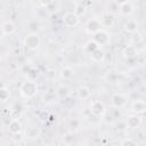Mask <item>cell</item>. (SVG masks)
Returning a JSON list of instances; mask_svg holds the SVG:
<instances>
[{
  "label": "cell",
  "instance_id": "1",
  "mask_svg": "<svg viewBox=\"0 0 146 146\" xmlns=\"http://www.w3.org/2000/svg\"><path fill=\"white\" fill-rule=\"evenodd\" d=\"M38 91H39V87L34 80H26L21 84V88H19L21 95L26 99H30L36 96Z\"/></svg>",
  "mask_w": 146,
  "mask_h": 146
},
{
  "label": "cell",
  "instance_id": "2",
  "mask_svg": "<svg viewBox=\"0 0 146 146\" xmlns=\"http://www.w3.org/2000/svg\"><path fill=\"white\" fill-rule=\"evenodd\" d=\"M23 43L29 50H36L41 43V40L38 33H27L24 38Z\"/></svg>",
  "mask_w": 146,
  "mask_h": 146
},
{
  "label": "cell",
  "instance_id": "3",
  "mask_svg": "<svg viewBox=\"0 0 146 146\" xmlns=\"http://www.w3.org/2000/svg\"><path fill=\"white\" fill-rule=\"evenodd\" d=\"M90 113L96 117H102L106 114V106L102 100H94L89 105Z\"/></svg>",
  "mask_w": 146,
  "mask_h": 146
},
{
  "label": "cell",
  "instance_id": "4",
  "mask_svg": "<svg viewBox=\"0 0 146 146\" xmlns=\"http://www.w3.org/2000/svg\"><path fill=\"white\" fill-rule=\"evenodd\" d=\"M92 40L102 48L103 46H107L108 43H110V41H111V36H110V34H108V32L106 31V30H100L99 32H97L96 34H94L92 35Z\"/></svg>",
  "mask_w": 146,
  "mask_h": 146
},
{
  "label": "cell",
  "instance_id": "5",
  "mask_svg": "<svg viewBox=\"0 0 146 146\" xmlns=\"http://www.w3.org/2000/svg\"><path fill=\"white\" fill-rule=\"evenodd\" d=\"M62 22H63L64 26H66V27H75L79 25L80 18L73 11H68V13H65L63 15Z\"/></svg>",
  "mask_w": 146,
  "mask_h": 146
},
{
  "label": "cell",
  "instance_id": "6",
  "mask_svg": "<svg viewBox=\"0 0 146 146\" xmlns=\"http://www.w3.org/2000/svg\"><path fill=\"white\" fill-rule=\"evenodd\" d=\"M128 97L122 92H115L111 97V104L114 108H122L127 105Z\"/></svg>",
  "mask_w": 146,
  "mask_h": 146
},
{
  "label": "cell",
  "instance_id": "7",
  "mask_svg": "<svg viewBox=\"0 0 146 146\" xmlns=\"http://www.w3.org/2000/svg\"><path fill=\"white\" fill-rule=\"evenodd\" d=\"M100 30H103V26H102V23H100V19L99 18H90L87 23H86V31L87 33L89 34H96L97 32H99Z\"/></svg>",
  "mask_w": 146,
  "mask_h": 146
},
{
  "label": "cell",
  "instance_id": "8",
  "mask_svg": "<svg viewBox=\"0 0 146 146\" xmlns=\"http://www.w3.org/2000/svg\"><path fill=\"white\" fill-rule=\"evenodd\" d=\"M135 13V5L131 2V1H120V11L119 14L122 15V16H131L132 14Z\"/></svg>",
  "mask_w": 146,
  "mask_h": 146
},
{
  "label": "cell",
  "instance_id": "9",
  "mask_svg": "<svg viewBox=\"0 0 146 146\" xmlns=\"http://www.w3.org/2000/svg\"><path fill=\"white\" fill-rule=\"evenodd\" d=\"M138 27H139V24H138L137 19H135V18H128L123 24V30L129 34L137 33L138 32Z\"/></svg>",
  "mask_w": 146,
  "mask_h": 146
},
{
  "label": "cell",
  "instance_id": "10",
  "mask_svg": "<svg viewBox=\"0 0 146 146\" xmlns=\"http://www.w3.org/2000/svg\"><path fill=\"white\" fill-rule=\"evenodd\" d=\"M16 31V24L10 21V19H6L2 22L1 24V33L2 35H10Z\"/></svg>",
  "mask_w": 146,
  "mask_h": 146
},
{
  "label": "cell",
  "instance_id": "11",
  "mask_svg": "<svg viewBox=\"0 0 146 146\" xmlns=\"http://www.w3.org/2000/svg\"><path fill=\"white\" fill-rule=\"evenodd\" d=\"M99 19H100L102 26L104 29H111L115 24V16L112 15V14H110V13H105Z\"/></svg>",
  "mask_w": 146,
  "mask_h": 146
},
{
  "label": "cell",
  "instance_id": "12",
  "mask_svg": "<svg viewBox=\"0 0 146 146\" xmlns=\"http://www.w3.org/2000/svg\"><path fill=\"white\" fill-rule=\"evenodd\" d=\"M131 110L135 114H143L146 112V103L143 99H135L131 103Z\"/></svg>",
  "mask_w": 146,
  "mask_h": 146
},
{
  "label": "cell",
  "instance_id": "13",
  "mask_svg": "<svg viewBox=\"0 0 146 146\" xmlns=\"http://www.w3.org/2000/svg\"><path fill=\"white\" fill-rule=\"evenodd\" d=\"M140 123H141V119L138 114H131L125 120L127 128H129V129H136L140 125Z\"/></svg>",
  "mask_w": 146,
  "mask_h": 146
},
{
  "label": "cell",
  "instance_id": "14",
  "mask_svg": "<svg viewBox=\"0 0 146 146\" xmlns=\"http://www.w3.org/2000/svg\"><path fill=\"white\" fill-rule=\"evenodd\" d=\"M22 123H21V121L19 120H17V119H13L9 123H8V131L11 133V135H14V136H16V135H19L21 133V131H22Z\"/></svg>",
  "mask_w": 146,
  "mask_h": 146
},
{
  "label": "cell",
  "instance_id": "15",
  "mask_svg": "<svg viewBox=\"0 0 146 146\" xmlns=\"http://www.w3.org/2000/svg\"><path fill=\"white\" fill-rule=\"evenodd\" d=\"M122 55L124 58H128V59H132L135 57H137L138 55V50L135 46H132L131 43L130 44H127L123 49H122Z\"/></svg>",
  "mask_w": 146,
  "mask_h": 146
},
{
  "label": "cell",
  "instance_id": "16",
  "mask_svg": "<svg viewBox=\"0 0 146 146\" xmlns=\"http://www.w3.org/2000/svg\"><path fill=\"white\" fill-rule=\"evenodd\" d=\"M76 96L81 100H87L91 96V90L87 86H81V87H79L76 89Z\"/></svg>",
  "mask_w": 146,
  "mask_h": 146
},
{
  "label": "cell",
  "instance_id": "17",
  "mask_svg": "<svg viewBox=\"0 0 146 146\" xmlns=\"http://www.w3.org/2000/svg\"><path fill=\"white\" fill-rule=\"evenodd\" d=\"M90 58L94 63H102L105 59V51L102 48H98L94 52L90 54Z\"/></svg>",
  "mask_w": 146,
  "mask_h": 146
},
{
  "label": "cell",
  "instance_id": "18",
  "mask_svg": "<svg viewBox=\"0 0 146 146\" xmlns=\"http://www.w3.org/2000/svg\"><path fill=\"white\" fill-rule=\"evenodd\" d=\"M87 10H88V7H87L86 3L82 1V2H76V3H75L73 13L80 18V17H83V16L87 14Z\"/></svg>",
  "mask_w": 146,
  "mask_h": 146
},
{
  "label": "cell",
  "instance_id": "19",
  "mask_svg": "<svg viewBox=\"0 0 146 146\" xmlns=\"http://www.w3.org/2000/svg\"><path fill=\"white\" fill-rule=\"evenodd\" d=\"M40 133L41 132H40V129L39 128H36V127H30V128H27L25 130L24 136L27 139H36V138L40 137Z\"/></svg>",
  "mask_w": 146,
  "mask_h": 146
},
{
  "label": "cell",
  "instance_id": "20",
  "mask_svg": "<svg viewBox=\"0 0 146 146\" xmlns=\"http://www.w3.org/2000/svg\"><path fill=\"white\" fill-rule=\"evenodd\" d=\"M59 6H60V3L58 1H48L47 2V6L44 7L43 10L47 11L48 14H54V13H56V11L59 10Z\"/></svg>",
  "mask_w": 146,
  "mask_h": 146
},
{
  "label": "cell",
  "instance_id": "21",
  "mask_svg": "<svg viewBox=\"0 0 146 146\" xmlns=\"http://www.w3.org/2000/svg\"><path fill=\"white\" fill-rule=\"evenodd\" d=\"M59 74H60L62 79H64V80H70V79H72L73 75H74V70H73L71 66H64V67L60 70Z\"/></svg>",
  "mask_w": 146,
  "mask_h": 146
},
{
  "label": "cell",
  "instance_id": "22",
  "mask_svg": "<svg viewBox=\"0 0 146 146\" xmlns=\"http://www.w3.org/2000/svg\"><path fill=\"white\" fill-rule=\"evenodd\" d=\"M119 11H120V2L119 1H110L107 3V13L115 16V14Z\"/></svg>",
  "mask_w": 146,
  "mask_h": 146
},
{
  "label": "cell",
  "instance_id": "23",
  "mask_svg": "<svg viewBox=\"0 0 146 146\" xmlns=\"http://www.w3.org/2000/svg\"><path fill=\"white\" fill-rule=\"evenodd\" d=\"M68 94H70V90H68V88H67L66 86H64V84H60V86H58V87L56 88V95H57V97H59V98H66V97L68 96Z\"/></svg>",
  "mask_w": 146,
  "mask_h": 146
},
{
  "label": "cell",
  "instance_id": "24",
  "mask_svg": "<svg viewBox=\"0 0 146 146\" xmlns=\"http://www.w3.org/2000/svg\"><path fill=\"white\" fill-rule=\"evenodd\" d=\"M62 143H63L65 146H71V145H73V143H74V135H73V132H65V133L62 136Z\"/></svg>",
  "mask_w": 146,
  "mask_h": 146
},
{
  "label": "cell",
  "instance_id": "25",
  "mask_svg": "<svg viewBox=\"0 0 146 146\" xmlns=\"http://www.w3.org/2000/svg\"><path fill=\"white\" fill-rule=\"evenodd\" d=\"M98 48H100L94 40H89V41H87L86 43H84V46H83V49H84V51H87V52H89V54H91V52H94L96 49H98Z\"/></svg>",
  "mask_w": 146,
  "mask_h": 146
},
{
  "label": "cell",
  "instance_id": "26",
  "mask_svg": "<svg viewBox=\"0 0 146 146\" xmlns=\"http://www.w3.org/2000/svg\"><path fill=\"white\" fill-rule=\"evenodd\" d=\"M9 97H10V89L6 86H2L0 88V100L2 103H5L9 99Z\"/></svg>",
  "mask_w": 146,
  "mask_h": 146
},
{
  "label": "cell",
  "instance_id": "27",
  "mask_svg": "<svg viewBox=\"0 0 146 146\" xmlns=\"http://www.w3.org/2000/svg\"><path fill=\"white\" fill-rule=\"evenodd\" d=\"M57 99V95L54 94V92H46L42 97V100L46 103V104H54Z\"/></svg>",
  "mask_w": 146,
  "mask_h": 146
},
{
  "label": "cell",
  "instance_id": "28",
  "mask_svg": "<svg viewBox=\"0 0 146 146\" xmlns=\"http://www.w3.org/2000/svg\"><path fill=\"white\" fill-rule=\"evenodd\" d=\"M40 26H41V24H40V22L36 21V19H32V21H30L29 24H27V27H29V30H30V33H36V31L40 29Z\"/></svg>",
  "mask_w": 146,
  "mask_h": 146
},
{
  "label": "cell",
  "instance_id": "29",
  "mask_svg": "<svg viewBox=\"0 0 146 146\" xmlns=\"http://www.w3.org/2000/svg\"><path fill=\"white\" fill-rule=\"evenodd\" d=\"M143 36L137 32V33H135V34H131V36H130V42H131V44L132 46H137V44H139V43H141L143 42Z\"/></svg>",
  "mask_w": 146,
  "mask_h": 146
},
{
  "label": "cell",
  "instance_id": "30",
  "mask_svg": "<svg viewBox=\"0 0 146 146\" xmlns=\"http://www.w3.org/2000/svg\"><path fill=\"white\" fill-rule=\"evenodd\" d=\"M119 146H138V145H137V143L133 139H131V138H124V139L121 140V143H120Z\"/></svg>",
  "mask_w": 146,
  "mask_h": 146
},
{
  "label": "cell",
  "instance_id": "31",
  "mask_svg": "<svg viewBox=\"0 0 146 146\" xmlns=\"http://www.w3.org/2000/svg\"><path fill=\"white\" fill-rule=\"evenodd\" d=\"M106 79H107V81H108V82H115V81H116V79H117V75H116L114 72H111V73H108V74H107Z\"/></svg>",
  "mask_w": 146,
  "mask_h": 146
},
{
  "label": "cell",
  "instance_id": "32",
  "mask_svg": "<svg viewBox=\"0 0 146 146\" xmlns=\"http://www.w3.org/2000/svg\"><path fill=\"white\" fill-rule=\"evenodd\" d=\"M79 121L76 120V119H73V120H71V122H70V127L72 128V129H74V130H76L78 128H79Z\"/></svg>",
  "mask_w": 146,
  "mask_h": 146
},
{
  "label": "cell",
  "instance_id": "33",
  "mask_svg": "<svg viewBox=\"0 0 146 146\" xmlns=\"http://www.w3.org/2000/svg\"><path fill=\"white\" fill-rule=\"evenodd\" d=\"M108 146H117V145H115V144H110Z\"/></svg>",
  "mask_w": 146,
  "mask_h": 146
}]
</instances>
